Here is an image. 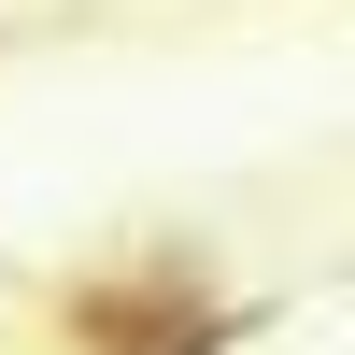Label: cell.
<instances>
[{"label":"cell","mask_w":355,"mask_h":355,"mask_svg":"<svg viewBox=\"0 0 355 355\" xmlns=\"http://www.w3.org/2000/svg\"><path fill=\"white\" fill-rule=\"evenodd\" d=\"M185 299H199L185 256H142V270H114V284L71 299V355H214V341L256 327V313H214V327H199Z\"/></svg>","instance_id":"obj_1"}]
</instances>
